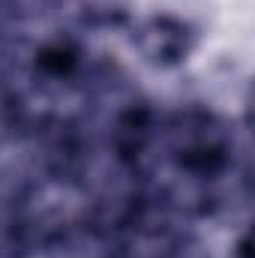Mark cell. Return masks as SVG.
Instances as JSON below:
<instances>
[{"label": "cell", "mask_w": 255, "mask_h": 258, "mask_svg": "<svg viewBox=\"0 0 255 258\" xmlns=\"http://www.w3.org/2000/svg\"><path fill=\"white\" fill-rule=\"evenodd\" d=\"M132 42L147 63L159 69H174L195 51L198 36L189 21L162 12V15H147L144 21H138Z\"/></svg>", "instance_id": "6da1fadb"}]
</instances>
